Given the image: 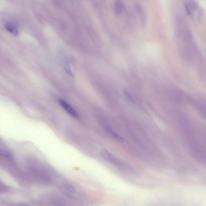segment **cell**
I'll use <instances>...</instances> for the list:
<instances>
[{
	"label": "cell",
	"mask_w": 206,
	"mask_h": 206,
	"mask_svg": "<svg viewBox=\"0 0 206 206\" xmlns=\"http://www.w3.org/2000/svg\"><path fill=\"white\" fill-rule=\"evenodd\" d=\"M185 8L188 14L192 15L198 8L197 3L194 1H187L185 3Z\"/></svg>",
	"instance_id": "2"
},
{
	"label": "cell",
	"mask_w": 206,
	"mask_h": 206,
	"mask_svg": "<svg viewBox=\"0 0 206 206\" xmlns=\"http://www.w3.org/2000/svg\"><path fill=\"white\" fill-rule=\"evenodd\" d=\"M5 29L8 32L11 33L13 35L16 36L19 34L18 28L15 24L12 22H8L6 24Z\"/></svg>",
	"instance_id": "5"
},
{
	"label": "cell",
	"mask_w": 206,
	"mask_h": 206,
	"mask_svg": "<svg viewBox=\"0 0 206 206\" xmlns=\"http://www.w3.org/2000/svg\"><path fill=\"white\" fill-rule=\"evenodd\" d=\"M114 12L117 15H121L125 10V6L121 1H117L114 6Z\"/></svg>",
	"instance_id": "3"
},
{
	"label": "cell",
	"mask_w": 206,
	"mask_h": 206,
	"mask_svg": "<svg viewBox=\"0 0 206 206\" xmlns=\"http://www.w3.org/2000/svg\"><path fill=\"white\" fill-rule=\"evenodd\" d=\"M101 153L102 157L107 161H108L109 162L117 166L123 167L122 163L118 161L117 159L114 157V155H113L111 153L109 152L107 150L103 149L101 151Z\"/></svg>",
	"instance_id": "1"
},
{
	"label": "cell",
	"mask_w": 206,
	"mask_h": 206,
	"mask_svg": "<svg viewBox=\"0 0 206 206\" xmlns=\"http://www.w3.org/2000/svg\"><path fill=\"white\" fill-rule=\"evenodd\" d=\"M63 186L64 189L68 191V192L71 193H73L75 192V189L71 184H68V183H64Z\"/></svg>",
	"instance_id": "7"
},
{
	"label": "cell",
	"mask_w": 206,
	"mask_h": 206,
	"mask_svg": "<svg viewBox=\"0 0 206 206\" xmlns=\"http://www.w3.org/2000/svg\"><path fill=\"white\" fill-rule=\"evenodd\" d=\"M106 130L108 131L109 133L111 134V136L113 137L114 139L117 140V141L120 142H122L124 141L123 138L115 132L111 130V128H108V127H107Z\"/></svg>",
	"instance_id": "6"
},
{
	"label": "cell",
	"mask_w": 206,
	"mask_h": 206,
	"mask_svg": "<svg viewBox=\"0 0 206 206\" xmlns=\"http://www.w3.org/2000/svg\"><path fill=\"white\" fill-rule=\"evenodd\" d=\"M61 105L62 106L63 108L65 110V111L68 112L70 115H71L73 117H77V114L75 110L73 109L72 107L70 106L69 104H67L65 101L63 100H60L59 101Z\"/></svg>",
	"instance_id": "4"
}]
</instances>
